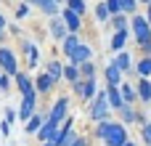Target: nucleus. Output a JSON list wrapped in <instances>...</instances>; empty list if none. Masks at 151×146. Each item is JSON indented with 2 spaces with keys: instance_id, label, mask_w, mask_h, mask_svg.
<instances>
[{
  "instance_id": "obj_41",
  "label": "nucleus",
  "mask_w": 151,
  "mask_h": 146,
  "mask_svg": "<svg viewBox=\"0 0 151 146\" xmlns=\"http://www.w3.org/2000/svg\"><path fill=\"white\" fill-rule=\"evenodd\" d=\"M5 27H8V21H5V16L0 13V32H5Z\"/></svg>"
},
{
  "instance_id": "obj_7",
  "label": "nucleus",
  "mask_w": 151,
  "mask_h": 146,
  "mask_svg": "<svg viewBox=\"0 0 151 146\" xmlns=\"http://www.w3.org/2000/svg\"><path fill=\"white\" fill-rule=\"evenodd\" d=\"M61 19L66 21V27H69V32H72V35H77V32L82 29V16H80L77 11H72L69 5H64V8H61Z\"/></svg>"
},
{
  "instance_id": "obj_38",
  "label": "nucleus",
  "mask_w": 151,
  "mask_h": 146,
  "mask_svg": "<svg viewBox=\"0 0 151 146\" xmlns=\"http://www.w3.org/2000/svg\"><path fill=\"white\" fill-rule=\"evenodd\" d=\"M11 77L13 74H3L0 77V90H11Z\"/></svg>"
},
{
  "instance_id": "obj_14",
  "label": "nucleus",
  "mask_w": 151,
  "mask_h": 146,
  "mask_svg": "<svg viewBox=\"0 0 151 146\" xmlns=\"http://www.w3.org/2000/svg\"><path fill=\"white\" fill-rule=\"evenodd\" d=\"M58 130H61V125H56V122H45L42 128H40V133H37V138L42 141V144H48V141H53L56 136H58Z\"/></svg>"
},
{
  "instance_id": "obj_35",
  "label": "nucleus",
  "mask_w": 151,
  "mask_h": 146,
  "mask_svg": "<svg viewBox=\"0 0 151 146\" xmlns=\"http://www.w3.org/2000/svg\"><path fill=\"white\" fill-rule=\"evenodd\" d=\"M5 120L13 125V122L19 120V109H13V106H5Z\"/></svg>"
},
{
  "instance_id": "obj_27",
  "label": "nucleus",
  "mask_w": 151,
  "mask_h": 146,
  "mask_svg": "<svg viewBox=\"0 0 151 146\" xmlns=\"http://www.w3.org/2000/svg\"><path fill=\"white\" fill-rule=\"evenodd\" d=\"M119 120H122V125H130V122L138 120V114L133 112V104H127L125 109H119Z\"/></svg>"
},
{
  "instance_id": "obj_24",
  "label": "nucleus",
  "mask_w": 151,
  "mask_h": 146,
  "mask_svg": "<svg viewBox=\"0 0 151 146\" xmlns=\"http://www.w3.org/2000/svg\"><path fill=\"white\" fill-rule=\"evenodd\" d=\"M64 69H66V66H64L61 61H56V59H53V61H48V74H50V77H53L56 82H58V80L64 77Z\"/></svg>"
},
{
  "instance_id": "obj_5",
  "label": "nucleus",
  "mask_w": 151,
  "mask_h": 146,
  "mask_svg": "<svg viewBox=\"0 0 151 146\" xmlns=\"http://www.w3.org/2000/svg\"><path fill=\"white\" fill-rule=\"evenodd\" d=\"M0 69L5 72V74H19V61H16V53L11 51V48H5V45H0Z\"/></svg>"
},
{
  "instance_id": "obj_28",
  "label": "nucleus",
  "mask_w": 151,
  "mask_h": 146,
  "mask_svg": "<svg viewBox=\"0 0 151 146\" xmlns=\"http://www.w3.org/2000/svg\"><path fill=\"white\" fill-rule=\"evenodd\" d=\"M135 69H138V74H141V77H151V56H143V59L138 61V66H135Z\"/></svg>"
},
{
  "instance_id": "obj_40",
  "label": "nucleus",
  "mask_w": 151,
  "mask_h": 146,
  "mask_svg": "<svg viewBox=\"0 0 151 146\" xmlns=\"http://www.w3.org/2000/svg\"><path fill=\"white\" fill-rule=\"evenodd\" d=\"M72 146H90V144H88V138H85V136H80V138H77Z\"/></svg>"
},
{
  "instance_id": "obj_46",
  "label": "nucleus",
  "mask_w": 151,
  "mask_h": 146,
  "mask_svg": "<svg viewBox=\"0 0 151 146\" xmlns=\"http://www.w3.org/2000/svg\"><path fill=\"white\" fill-rule=\"evenodd\" d=\"M125 146H135V144H130V141H127V144H125Z\"/></svg>"
},
{
  "instance_id": "obj_23",
  "label": "nucleus",
  "mask_w": 151,
  "mask_h": 146,
  "mask_svg": "<svg viewBox=\"0 0 151 146\" xmlns=\"http://www.w3.org/2000/svg\"><path fill=\"white\" fill-rule=\"evenodd\" d=\"M119 90H122L125 104H135V101H138V88H133L130 82H122V85H119Z\"/></svg>"
},
{
  "instance_id": "obj_37",
  "label": "nucleus",
  "mask_w": 151,
  "mask_h": 146,
  "mask_svg": "<svg viewBox=\"0 0 151 146\" xmlns=\"http://www.w3.org/2000/svg\"><path fill=\"white\" fill-rule=\"evenodd\" d=\"M27 13H29V3H19L16 5V19H24Z\"/></svg>"
},
{
  "instance_id": "obj_30",
  "label": "nucleus",
  "mask_w": 151,
  "mask_h": 146,
  "mask_svg": "<svg viewBox=\"0 0 151 146\" xmlns=\"http://www.w3.org/2000/svg\"><path fill=\"white\" fill-rule=\"evenodd\" d=\"M80 72H82V80H96V64L85 61V64H80Z\"/></svg>"
},
{
  "instance_id": "obj_3",
  "label": "nucleus",
  "mask_w": 151,
  "mask_h": 146,
  "mask_svg": "<svg viewBox=\"0 0 151 146\" xmlns=\"http://www.w3.org/2000/svg\"><path fill=\"white\" fill-rule=\"evenodd\" d=\"M37 112H40V109H37V90H32V93L21 96V104H19V122H24V125H27Z\"/></svg>"
},
{
  "instance_id": "obj_6",
  "label": "nucleus",
  "mask_w": 151,
  "mask_h": 146,
  "mask_svg": "<svg viewBox=\"0 0 151 146\" xmlns=\"http://www.w3.org/2000/svg\"><path fill=\"white\" fill-rule=\"evenodd\" d=\"M72 88H74V93H77L82 101H90V98L98 96V85H96V80H80V82H74Z\"/></svg>"
},
{
  "instance_id": "obj_25",
  "label": "nucleus",
  "mask_w": 151,
  "mask_h": 146,
  "mask_svg": "<svg viewBox=\"0 0 151 146\" xmlns=\"http://www.w3.org/2000/svg\"><path fill=\"white\" fill-rule=\"evenodd\" d=\"M96 16H98V21H104V24H111V19H114L106 3H98V5H96Z\"/></svg>"
},
{
  "instance_id": "obj_12",
  "label": "nucleus",
  "mask_w": 151,
  "mask_h": 146,
  "mask_svg": "<svg viewBox=\"0 0 151 146\" xmlns=\"http://www.w3.org/2000/svg\"><path fill=\"white\" fill-rule=\"evenodd\" d=\"M106 96H109V104H111V109H114V112H119V109H125V106H127V104H125V98H122L119 85H106Z\"/></svg>"
},
{
  "instance_id": "obj_11",
  "label": "nucleus",
  "mask_w": 151,
  "mask_h": 146,
  "mask_svg": "<svg viewBox=\"0 0 151 146\" xmlns=\"http://www.w3.org/2000/svg\"><path fill=\"white\" fill-rule=\"evenodd\" d=\"M24 3H29V5H35V8H40L45 16H58V11H61V5L56 3V0H24Z\"/></svg>"
},
{
  "instance_id": "obj_9",
  "label": "nucleus",
  "mask_w": 151,
  "mask_h": 146,
  "mask_svg": "<svg viewBox=\"0 0 151 146\" xmlns=\"http://www.w3.org/2000/svg\"><path fill=\"white\" fill-rule=\"evenodd\" d=\"M66 112H69V98H66V96H61V98L50 106V112H48L50 117H48V120H50V122H56V125H61V120H66Z\"/></svg>"
},
{
  "instance_id": "obj_44",
  "label": "nucleus",
  "mask_w": 151,
  "mask_h": 146,
  "mask_svg": "<svg viewBox=\"0 0 151 146\" xmlns=\"http://www.w3.org/2000/svg\"><path fill=\"white\" fill-rule=\"evenodd\" d=\"M138 3H143V5H149V3H151V0H138Z\"/></svg>"
},
{
  "instance_id": "obj_47",
  "label": "nucleus",
  "mask_w": 151,
  "mask_h": 146,
  "mask_svg": "<svg viewBox=\"0 0 151 146\" xmlns=\"http://www.w3.org/2000/svg\"><path fill=\"white\" fill-rule=\"evenodd\" d=\"M0 43H3V32H0Z\"/></svg>"
},
{
  "instance_id": "obj_21",
  "label": "nucleus",
  "mask_w": 151,
  "mask_h": 146,
  "mask_svg": "<svg viewBox=\"0 0 151 146\" xmlns=\"http://www.w3.org/2000/svg\"><path fill=\"white\" fill-rule=\"evenodd\" d=\"M127 37H130V32H127V29H125V32H114V37H111V43H109V48H111V51H125Z\"/></svg>"
},
{
  "instance_id": "obj_31",
  "label": "nucleus",
  "mask_w": 151,
  "mask_h": 146,
  "mask_svg": "<svg viewBox=\"0 0 151 146\" xmlns=\"http://www.w3.org/2000/svg\"><path fill=\"white\" fill-rule=\"evenodd\" d=\"M111 125H114L111 120H101V122H98V128H96V136H98V138L104 141V138H106V133L111 130Z\"/></svg>"
},
{
  "instance_id": "obj_29",
  "label": "nucleus",
  "mask_w": 151,
  "mask_h": 146,
  "mask_svg": "<svg viewBox=\"0 0 151 146\" xmlns=\"http://www.w3.org/2000/svg\"><path fill=\"white\" fill-rule=\"evenodd\" d=\"M111 29H114V32H125V29H127V13L114 16V19H111Z\"/></svg>"
},
{
  "instance_id": "obj_20",
  "label": "nucleus",
  "mask_w": 151,
  "mask_h": 146,
  "mask_svg": "<svg viewBox=\"0 0 151 146\" xmlns=\"http://www.w3.org/2000/svg\"><path fill=\"white\" fill-rule=\"evenodd\" d=\"M138 98H141L143 104L151 101V80L149 77H141V80H138Z\"/></svg>"
},
{
  "instance_id": "obj_36",
  "label": "nucleus",
  "mask_w": 151,
  "mask_h": 146,
  "mask_svg": "<svg viewBox=\"0 0 151 146\" xmlns=\"http://www.w3.org/2000/svg\"><path fill=\"white\" fill-rule=\"evenodd\" d=\"M141 138L151 146V122H143V128H141Z\"/></svg>"
},
{
  "instance_id": "obj_45",
  "label": "nucleus",
  "mask_w": 151,
  "mask_h": 146,
  "mask_svg": "<svg viewBox=\"0 0 151 146\" xmlns=\"http://www.w3.org/2000/svg\"><path fill=\"white\" fill-rule=\"evenodd\" d=\"M42 146H56V144H53V141H48V144H42Z\"/></svg>"
},
{
  "instance_id": "obj_18",
  "label": "nucleus",
  "mask_w": 151,
  "mask_h": 146,
  "mask_svg": "<svg viewBox=\"0 0 151 146\" xmlns=\"http://www.w3.org/2000/svg\"><path fill=\"white\" fill-rule=\"evenodd\" d=\"M53 85H56V80H53L48 72H45V74H40V77L35 80V90H37V93H50V90H53Z\"/></svg>"
},
{
  "instance_id": "obj_32",
  "label": "nucleus",
  "mask_w": 151,
  "mask_h": 146,
  "mask_svg": "<svg viewBox=\"0 0 151 146\" xmlns=\"http://www.w3.org/2000/svg\"><path fill=\"white\" fill-rule=\"evenodd\" d=\"M66 5H69L72 11H77L80 16H85V11H88V5H85V0H69Z\"/></svg>"
},
{
  "instance_id": "obj_42",
  "label": "nucleus",
  "mask_w": 151,
  "mask_h": 146,
  "mask_svg": "<svg viewBox=\"0 0 151 146\" xmlns=\"http://www.w3.org/2000/svg\"><path fill=\"white\" fill-rule=\"evenodd\" d=\"M146 19H149V24H151V3L146 5Z\"/></svg>"
},
{
  "instance_id": "obj_4",
  "label": "nucleus",
  "mask_w": 151,
  "mask_h": 146,
  "mask_svg": "<svg viewBox=\"0 0 151 146\" xmlns=\"http://www.w3.org/2000/svg\"><path fill=\"white\" fill-rule=\"evenodd\" d=\"M104 144H106V146H125V144H127V125L114 122V125H111V130L106 133Z\"/></svg>"
},
{
  "instance_id": "obj_10",
  "label": "nucleus",
  "mask_w": 151,
  "mask_h": 146,
  "mask_svg": "<svg viewBox=\"0 0 151 146\" xmlns=\"http://www.w3.org/2000/svg\"><path fill=\"white\" fill-rule=\"evenodd\" d=\"M21 51L27 53V66H29V69L40 66V48H37L32 40H24V43H21Z\"/></svg>"
},
{
  "instance_id": "obj_19",
  "label": "nucleus",
  "mask_w": 151,
  "mask_h": 146,
  "mask_svg": "<svg viewBox=\"0 0 151 146\" xmlns=\"http://www.w3.org/2000/svg\"><path fill=\"white\" fill-rule=\"evenodd\" d=\"M80 45H82V40H80L77 35H69V37L61 43V53H64V56H72V53H74Z\"/></svg>"
},
{
  "instance_id": "obj_48",
  "label": "nucleus",
  "mask_w": 151,
  "mask_h": 146,
  "mask_svg": "<svg viewBox=\"0 0 151 146\" xmlns=\"http://www.w3.org/2000/svg\"><path fill=\"white\" fill-rule=\"evenodd\" d=\"M3 74H5V72H3V69H0V77H3Z\"/></svg>"
},
{
  "instance_id": "obj_43",
  "label": "nucleus",
  "mask_w": 151,
  "mask_h": 146,
  "mask_svg": "<svg viewBox=\"0 0 151 146\" xmlns=\"http://www.w3.org/2000/svg\"><path fill=\"white\" fill-rule=\"evenodd\" d=\"M56 3H58V5H64V3H69V0H56Z\"/></svg>"
},
{
  "instance_id": "obj_1",
  "label": "nucleus",
  "mask_w": 151,
  "mask_h": 146,
  "mask_svg": "<svg viewBox=\"0 0 151 146\" xmlns=\"http://www.w3.org/2000/svg\"><path fill=\"white\" fill-rule=\"evenodd\" d=\"M130 24H133L135 43L141 45L143 56H151V24H149V19L141 16V13H135V16H130Z\"/></svg>"
},
{
  "instance_id": "obj_13",
  "label": "nucleus",
  "mask_w": 151,
  "mask_h": 146,
  "mask_svg": "<svg viewBox=\"0 0 151 146\" xmlns=\"http://www.w3.org/2000/svg\"><path fill=\"white\" fill-rule=\"evenodd\" d=\"M48 117H50V114H45V109H40V112H37V114H35V117H32V120H29L27 125H24V130H27L29 136H32V133L37 136V133H40V128H42V125L48 122Z\"/></svg>"
},
{
  "instance_id": "obj_2",
  "label": "nucleus",
  "mask_w": 151,
  "mask_h": 146,
  "mask_svg": "<svg viewBox=\"0 0 151 146\" xmlns=\"http://www.w3.org/2000/svg\"><path fill=\"white\" fill-rule=\"evenodd\" d=\"M109 112H111V104H109V96H106V88H104V90H98V96L90 104V120H96V122L109 120Z\"/></svg>"
},
{
  "instance_id": "obj_16",
  "label": "nucleus",
  "mask_w": 151,
  "mask_h": 146,
  "mask_svg": "<svg viewBox=\"0 0 151 146\" xmlns=\"http://www.w3.org/2000/svg\"><path fill=\"white\" fill-rule=\"evenodd\" d=\"M104 77H106V82H109V85H122V69H119L114 61L104 69Z\"/></svg>"
},
{
  "instance_id": "obj_39",
  "label": "nucleus",
  "mask_w": 151,
  "mask_h": 146,
  "mask_svg": "<svg viewBox=\"0 0 151 146\" xmlns=\"http://www.w3.org/2000/svg\"><path fill=\"white\" fill-rule=\"evenodd\" d=\"M0 133H3V136H11V122H8V120L0 122Z\"/></svg>"
},
{
  "instance_id": "obj_8",
  "label": "nucleus",
  "mask_w": 151,
  "mask_h": 146,
  "mask_svg": "<svg viewBox=\"0 0 151 146\" xmlns=\"http://www.w3.org/2000/svg\"><path fill=\"white\" fill-rule=\"evenodd\" d=\"M48 29H50V35H53L58 43H64V40L72 35V32H69V27H66V21H64L61 16H53V19L48 21Z\"/></svg>"
},
{
  "instance_id": "obj_15",
  "label": "nucleus",
  "mask_w": 151,
  "mask_h": 146,
  "mask_svg": "<svg viewBox=\"0 0 151 146\" xmlns=\"http://www.w3.org/2000/svg\"><path fill=\"white\" fill-rule=\"evenodd\" d=\"M13 82H16V88H19V93H21V96H27V93H32V90H35V82L29 80V74H27V72H19V74L13 77Z\"/></svg>"
},
{
  "instance_id": "obj_17",
  "label": "nucleus",
  "mask_w": 151,
  "mask_h": 146,
  "mask_svg": "<svg viewBox=\"0 0 151 146\" xmlns=\"http://www.w3.org/2000/svg\"><path fill=\"white\" fill-rule=\"evenodd\" d=\"M90 56H93L90 45H85V43H82V45H80V48L69 56V61H72V64H85V61H90Z\"/></svg>"
},
{
  "instance_id": "obj_34",
  "label": "nucleus",
  "mask_w": 151,
  "mask_h": 146,
  "mask_svg": "<svg viewBox=\"0 0 151 146\" xmlns=\"http://www.w3.org/2000/svg\"><path fill=\"white\" fill-rule=\"evenodd\" d=\"M106 5H109L111 16H119V13H125V11H122V0H106Z\"/></svg>"
},
{
  "instance_id": "obj_33",
  "label": "nucleus",
  "mask_w": 151,
  "mask_h": 146,
  "mask_svg": "<svg viewBox=\"0 0 151 146\" xmlns=\"http://www.w3.org/2000/svg\"><path fill=\"white\" fill-rule=\"evenodd\" d=\"M122 11H125L127 16H135V11H138V0H122Z\"/></svg>"
},
{
  "instance_id": "obj_22",
  "label": "nucleus",
  "mask_w": 151,
  "mask_h": 146,
  "mask_svg": "<svg viewBox=\"0 0 151 146\" xmlns=\"http://www.w3.org/2000/svg\"><path fill=\"white\" fill-rule=\"evenodd\" d=\"M64 80H69L72 85H74V82H80V80H82L80 64H66V69H64Z\"/></svg>"
},
{
  "instance_id": "obj_26",
  "label": "nucleus",
  "mask_w": 151,
  "mask_h": 146,
  "mask_svg": "<svg viewBox=\"0 0 151 146\" xmlns=\"http://www.w3.org/2000/svg\"><path fill=\"white\" fill-rule=\"evenodd\" d=\"M114 64H117L122 72H127V69L133 66V61H130V53H127V51H119V53H117V59H114Z\"/></svg>"
}]
</instances>
